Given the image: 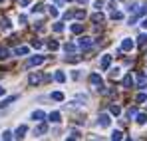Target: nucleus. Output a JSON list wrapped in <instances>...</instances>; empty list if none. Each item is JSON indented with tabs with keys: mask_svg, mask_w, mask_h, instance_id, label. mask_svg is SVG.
Returning a JSON list of instances; mask_svg holds the SVG:
<instances>
[{
	"mask_svg": "<svg viewBox=\"0 0 147 141\" xmlns=\"http://www.w3.org/2000/svg\"><path fill=\"white\" fill-rule=\"evenodd\" d=\"M72 80H80V70H72Z\"/></svg>",
	"mask_w": 147,
	"mask_h": 141,
	"instance_id": "obj_37",
	"label": "nucleus"
},
{
	"mask_svg": "<svg viewBox=\"0 0 147 141\" xmlns=\"http://www.w3.org/2000/svg\"><path fill=\"white\" fill-rule=\"evenodd\" d=\"M74 16L82 20V18H86V10H76V12H74Z\"/></svg>",
	"mask_w": 147,
	"mask_h": 141,
	"instance_id": "obj_30",
	"label": "nucleus"
},
{
	"mask_svg": "<svg viewBox=\"0 0 147 141\" xmlns=\"http://www.w3.org/2000/svg\"><path fill=\"white\" fill-rule=\"evenodd\" d=\"M40 82H42V74H38V72L36 74H30V78H28V84L30 86H38Z\"/></svg>",
	"mask_w": 147,
	"mask_h": 141,
	"instance_id": "obj_7",
	"label": "nucleus"
},
{
	"mask_svg": "<svg viewBox=\"0 0 147 141\" xmlns=\"http://www.w3.org/2000/svg\"><path fill=\"white\" fill-rule=\"evenodd\" d=\"M42 10H44V6H42V4H36V6L32 8V12H34V14H36V12H42Z\"/></svg>",
	"mask_w": 147,
	"mask_h": 141,
	"instance_id": "obj_34",
	"label": "nucleus"
},
{
	"mask_svg": "<svg viewBox=\"0 0 147 141\" xmlns=\"http://www.w3.org/2000/svg\"><path fill=\"white\" fill-rule=\"evenodd\" d=\"M30 117L34 119V121H44V119H46V113H44L42 109H36V111H32Z\"/></svg>",
	"mask_w": 147,
	"mask_h": 141,
	"instance_id": "obj_8",
	"label": "nucleus"
},
{
	"mask_svg": "<svg viewBox=\"0 0 147 141\" xmlns=\"http://www.w3.org/2000/svg\"><path fill=\"white\" fill-rule=\"evenodd\" d=\"M135 48V42L131 40V38H123V42H121V52H131Z\"/></svg>",
	"mask_w": 147,
	"mask_h": 141,
	"instance_id": "obj_5",
	"label": "nucleus"
},
{
	"mask_svg": "<svg viewBox=\"0 0 147 141\" xmlns=\"http://www.w3.org/2000/svg\"><path fill=\"white\" fill-rule=\"evenodd\" d=\"M54 4H58V6H62V4H64V0H54Z\"/></svg>",
	"mask_w": 147,
	"mask_h": 141,
	"instance_id": "obj_44",
	"label": "nucleus"
},
{
	"mask_svg": "<svg viewBox=\"0 0 147 141\" xmlns=\"http://www.w3.org/2000/svg\"><path fill=\"white\" fill-rule=\"evenodd\" d=\"M111 60H113V56H111V54H103V56H101V62H99V68H101V72H107V70H109Z\"/></svg>",
	"mask_w": 147,
	"mask_h": 141,
	"instance_id": "obj_2",
	"label": "nucleus"
},
{
	"mask_svg": "<svg viewBox=\"0 0 147 141\" xmlns=\"http://www.w3.org/2000/svg\"><path fill=\"white\" fill-rule=\"evenodd\" d=\"M78 2H82V4H84V2H86V0H78Z\"/></svg>",
	"mask_w": 147,
	"mask_h": 141,
	"instance_id": "obj_46",
	"label": "nucleus"
},
{
	"mask_svg": "<svg viewBox=\"0 0 147 141\" xmlns=\"http://www.w3.org/2000/svg\"><path fill=\"white\" fill-rule=\"evenodd\" d=\"M52 28H54V32H64V24L62 22H56Z\"/></svg>",
	"mask_w": 147,
	"mask_h": 141,
	"instance_id": "obj_29",
	"label": "nucleus"
},
{
	"mask_svg": "<svg viewBox=\"0 0 147 141\" xmlns=\"http://www.w3.org/2000/svg\"><path fill=\"white\" fill-rule=\"evenodd\" d=\"M133 84H135L133 76H131V74H127V76L123 78V88H127V90H129V88H133Z\"/></svg>",
	"mask_w": 147,
	"mask_h": 141,
	"instance_id": "obj_10",
	"label": "nucleus"
},
{
	"mask_svg": "<svg viewBox=\"0 0 147 141\" xmlns=\"http://www.w3.org/2000/svg\"><path fill=\"white\" fill-rule=\"evenodd\" d=\"M4 94H6V90H4V88L0 86V95H4Z\"/></svg>",
	"mask_w": 147,
	"mask_h": 141,
	"instance_id": "obj_45",
	"label": "nucleus"
},
{
	"mask_svg": "<svg viewBox=\"0 0 147 141\" xmlns=\"http://www.w3.org/2000/svg\"><path fill=\"white\" fill-rule=\"evenodd\" d=\"M48 48H50V50H58V48H60V44H58L56 40H50V42H48Z\"/></svg>",
	"mask_w": 147,
	"mask_h": 141,
	"instance_id": "obj_31",
	"label": "nucleus"
},
{
	"mask_svg": "<svg viewBox=\"0 0 147 141\" xmlns=\"http://www.w3.org/2000/svg\"><path fill=\"white\" fill-rule=\"evenodd\" d=\"M40 64H44V56H32L26 62V68H34V66H40Z\"/></svg>",
	"mask_w": 147,
	"mask_h": 141,
	"instance_id": "obj_4",
	"label": "nucleus"
},
{
	"mask_svg": "<svg viewBox=\"0 0 147 141\" xmlns=\"http://www.w3.org/2000/svg\"><path fill=\"white\" fill-rule=\"evenodd\" d=\"M70 30H72L74 34H82V32H84V24H72Z\"/></svg>",
	"mask_w": 147,
	"mask_h": 141,
	"instance_id": "obj_19",
	"label": "nucleus"
},
{
	"mask_svg": "<svg viewBox=\"0 0 147 141\" xmlns=\"http://www.w3.org/2000/svg\"><path fill=\"white\" fill-rule=\"evenodd\" d=\"M18 99V95H10V97H6V99H2V103H0V107H6V105H10L12 101H16Z\"/></svg>",
	"mask_w": 147,
	"mask_h": 141,
	"instance_id": "obj_17",
	"label": "nucleus"
},
{
	"mask_svg": "<svg viewBox=\"0 0 147 141\" xmlns=\"http://www.w3.org/2000/svg\"><path fill=\"white\" fill-rule=\"evenodd\" d=\"M20 4H22V6H28V4H30V0H20Z\"/></svg>",
	"mask_w": 147,
	"mask_h": 141,
	"instance_id": "obj_43",
	"label": "nucleus"
},
{
	"mask_svg": "<svg viewBox=\"0 0 147 141\" xmlns=\"http://www.w3.org/2000/svg\"><path fill=\"white\" fill-rule=\"evenodd\" d=\"M32 46H34V48H42V42H40V40H34Z\"/></svg>",
	"mask_w": 147,
	"mask_h": 141,
	"instance_id": "obj_40",
	"label": "nucleus"
},
{
	"mask_svg": "<svg viewBox=\"0 0 147 141\" xmlns=\"http://www.w3.org/2000/svg\"><path fill=\"white\" fill-rule=\"evenodd\" d=\"M92 44H94V40H92L90 36H82V38L78 40V46L82 48V50H88V48H92Z\"/></svg>",
	"mask_w": 147,
	"mask_h": 141,
	"instance_id": "obj_3",
	"label": "nucleus"
},
{
	"mask_svg": "<svg viewBox=\"0 0 147 141\" xmlns=\"http://www.w3.org/2000/svg\"><path fill=\"white\" fill-rule=\"evenodd\" d=\"M48 119L52 121V123H60V121H62V115H60V111H52V113L48 115Z\"/></svg>",
	"mask_w": 147,
	"mask_h": 141,
	"instance_id": "obj_12",
	"label": "nucleus"
},
{
	"mask_svg": "<svg viewBox=\"0 0 147 141\" xmlns=\"http://www.w3.org/2000/svg\"><path fill=\"white\" fill-rule=\"evenodd\" d=\"M54 80H56V82H58V84H64V82H66V74H64V72H56V74H54Z\"/></svg>",
	"mask_w": 147,
	"mask_h": 141,
	"instance_id": "obj_13",
	"label": "nucleus"
},
{
	"mask_svg": "<svg viewBox=\"0 0 147 141\" xmlns=\"http://www.w3.org/2000/svg\"><path fill=\"white\" fill-rule=\"evenodd\" d=\"M90 82H92V86L98 90V92H101V94H105V88H103V80H101V76L99 74H92L90 76Z\"/></svg>",
	"mask_w": 147,
	"mask_h": 141,
	"instance_id": "obj_1",
	"label": "nucleus"
},
{
	"mask_svg": "<svg viewBox=\"0 0 147 141\" xmlns=\"http://www.w3.org/2000/svg\"><path fill=\"white\" fill-rule=\"evenodd\" d=\"M48 12H50V16H52V18H58V16H60V12H58V8H56V6H48Z\"/></svg>",
	"mask_w": 147,
	"mask_h": 141,
	"instance_id": "obj_23",
	"label": "nucleus"
},
{
	"mask_svg": "<svg viewBox=\"0 0 147 141\" xmlns=\"http://www.w3.org/2000/svg\"><path fill=\"white\" fill-rule=\"evenodd\" d=\"M6 58H10V50L8 48H0V60H6Z\"/></svg>",
	"mask_w": 147,
	"mask_h": 141,
	"instance_id": "obj_22",
	"label": "nucleus"
},
{
	"mask_svg": "<svg viewBox=\"0 0 147 141\" xmlns=\"http://www.w3.org/2000/svg\"><path fill=\"white\" fill-rule=\"evenodd\" d=\"M135 121H137L139 125H145L147 123V113H137V115H135Z\"/></svg>",
	"mask_w": 147,
	"mask_h": 141,
	"instance_id": "obj_18",
	"label": "nucleus"
},
{
	"mask_svg": "<svg viewBox=\"0 0 147 141\" xmlns=\"http://www.w3.org/2000/svg\"><path fill=\"white\" fill-rule=\"evenodd\" d=\"M121 137H123V133H121V131H117V129H115V131L111 133V139H113V141H119Z\"/></svg>",
	"mask_w": 147,
	"mask_h": 141,
	"instance_id": "obj_28",
	"label": "nucleus"
},
{
	"mask_svg": "<svg viewBox=\"0 0 147 141\" xmlns=\"http://www.w3.org/2000/svg\"><path fill=\"white\" fill-rule=\"evenodd\" d=\"M119 68H111V70H109V76H111V78H117V76H119Z\"/></svg>",
	"mask_w": 147,
	"mask_h": 141,
	"instance_id": "obj_33",
	"label": "nucleus"
},
{
	"mask_svg": "<svg viewBox=\"0 0 147 141\" xmlns=\"http://www.w3.org/2000/svg\"><path fill=\"white\" fill-rule=\"evenodd\" d=\"M18 22H20V24H26V16H24V14H22V16L18 18Z\"/></svg>",
	"mask_w": 147,
	"mask_h": 141,
	"instance_id": "obj_41",
	"label": "nucleus"
},
{
	"mask_svg": "<svg viewBox=\"0 0 147 141\" xmlns=\"http://www.w3.org/2000/svg\"><path fill=\"white\" fill-rule=\"evenodd\" d=\"M125 115H127V117H129V119H131V117H135V115H137V107H129Z\"/></svg>",
	"mask_w": 147,
	"mask_h": 141,
	"instance_id": "obj_27",
	"label": "nucleus"
},
{
	"mask_svg": "<svg viewBox=\"0 0 147 141\" xmlns=\"http://www.w3.org/2000/svg\"><path fill=\"white\" fill-rule=\"evenodd\" d=\"M0 2H2V0H0Z\"/></svg>",
	"mask_w": 147,
	"mask_h": 141,
	"instance_id": "obj_48",
	"label": "nucleus"
},
{
	"mask_svg": "<svg viewBox=\"0 0 147 141\" xmlns=\"http://www.w3.org/2000/svg\"><path fill=\"white\" fill-rule=\"evenodd\" d=\"M46 131H48V125H46V123H42V121H40V125H38V127H36V129H34V135H38V137H40V135H44V133H46Z\"/></svg>",
	"mask_w": 147,
	"mask_h": 141,
	"instance_id": "obj_11",
	"label": "nucleus"
},
{
	"mask_svg": "<svg viewBox=\"0 0 147 141\" xmlns=\"http://www.w3.org/2000/svg\"><path fill=\"white\" fill-rule=\"evenodd\" d=\"M70 139H80V131H72L70 133Z\"/></svg>",
	"mask_w": 147,
	"mask_h": 141,
	"instance_id": "obj_38",
	"label": "nucleus"
},
{
	"mask_svg": "<svg viewBox=\"0 0 147 141\" xmlns=\"http://www.w3.org/2000/svg\"><path fill=\"white\" fill-rule=\"evenodd\" d=\"M145 84H147V78H145V74L141 72V74L137 76V88H145Z\"/></svg>",
	"mask_w": 147,
	"mask_h": 141,
	"instance_id": "obj_15",
	"label": "nucleus"
},
{
	"mask_svg": "<svg viewBox=\"0 0 147 141\" xmlns=\"http://www.w3.org/2000/svg\"><path fill=\"white\" fill-rule=\"evenodd\" d=\"M121 18H123V14H121V12H115V10L111 12V20H121Z\"/></svg>",
	"mask_w": 147,
	"mask_h": 141,
	"instance_id": "obj_32",
	"label": "nucleus"
},
{
	"mask_svg": "<svg viewBox=\"0 0 147 141\" xmlns=\"http://www.w3.org/2000/svg\"><path fill=\"white\" fill-rule=\"evenodd\" d=\"M64 52H66V54H74V52H76V46H74V44H64Z\"/></svg>",
	"mask_w": 147,
	"mask_h": 141,
	"instance_id": "obj_26",
	"label": "nucleus"
},
{
	"mask_svg": "<svg viewBox=\"0 0 147 141\" xmlns=\"http://www.w3.org/2000/svg\"><path fill=\"white\" fill-rule=\"evenodd\" d=\"M10 28H12L10 20H6V18H4V20H0V30H2V32H8Z\"/></svg>",
	"mask_w": 147,
	"mask_h": 141,
	"instance_id": "obj_16",
	"label": "nucleus"
},
{
	"mask_svg": "<svg viewBox=\"0 0 147 141\" xmlns=\"http://www.w3.org/2000/svg\"><path fill=\"white\" fill-rule=\"evenodd\" d=\"M26 131H28V127H26V125H18V129L14 131V137H16V139H22V137L26 135Z\"/></svg>",
	"mask_w": 147,
	"mask_h": 141,
	"instance_id": "obj_9",
	"label": "nucleus"
},
{
	"mask_svg": "<svg viewBox=\"0 0 147 141\" xmlns=\"http://www.w3.org/2000/svg\"><path fill=\"white\" fill-rule=\"evenodd\" d=\"M52 99L54 101H64V94L62 92H52Z\"/></svg>",
	"mask_w": 147,
	"mask_h": 141,
	"instance_id": "obj_21",
	"label": "nucleus"
},
{
	"mask_svg": "<svg viewBox=\"0 0 147 141\" xmlns=\"http://www.w3.org/2000/svg\"><path fill=\"white\" fill-rule=\"evenodd\" d=\"M92 20H94L96 24H99V22H103V20H105V16H103L101 12H96V14L92 16Z\"/></svg>",
	"mask_w": 147,
	"mask_h": 141,
	"instance_id": "obj_20",
	"label": "nucleus"
},
{
	"mask_svg": "<svg viewBox=\"0 0 147 141\" xmlns=\"http://www.w3.org/2000/svg\"><path fill=\"white\" fill-rule=\"evenodd\" d=\"M98 123L101 127H109V123H111V117L107 115V113H99L98 115Z\"/></svg>",
	"mask_w": 147,
	"mask_h": 141,
	"instance_id": "obj_6",
	"label": "nucleus"
},
{
	"mask_svg": "<svg viewBox=\"0 0 147 141\" xmlns=\"http://www.w3.org/2000/svg\"><path fill=\"white\" fill-rule=\"evenodd\" d=\"M109 113H111V115H119V113H121V107H119V105H111V107H109Z\"/></svg>",
	"mask_w": 147,
	"mask_h": 141,
	"instance_id": "obj_25",
	"label": "nucleus"
},
{
	"mask_svg": "<svg viewBox=\"0 0 147 141\" xmlns=\"http://www.w3.org/2000/svg\"><path fill=\"white\" fill-rule=\"evenodd\" d=\"M137 101H139V103L147 101V94H139V95H137Z\"/></svg>",
	"mask_w": 147,
	"mask_h": 141,
	"instance_id": "obj_35",
	"label": "nucleus"
},
{
	"mask_svg": "<svg viewBox=\"0 0 147 141\" xmlns=\"http://www.w3.org/2000/svg\"><path fill=\"white\" fill-rule=\"evenodd\" d=\"M14 54H16V56H26V54H30V48L28 46H20V48L14 50Z\"/></svg>",
	"mask_w": 147,
	"mask_h": 141,
	"instance_id": "obj_14",
	"label": "nucleus"
},
{
	"mask_svg": "<svg viewBox=\"0 0 147 141\" xmlns=\"http://www.w3.org/2000/svg\"><path fill=\"white\" fill-rule=\"evenodd\" d=\"M12 137H14V135H12L10 131H4V133H2V139H12Z\"/></svg>",
	"mask_w": 147,
	"mask_h": 141,
	"instance_id": "obj_36",
	"label": "nucleus"
},
{
	"mask_svg": "<svg viewBox=\"0 0 147 141\" xmlns=\"http://www.w3.org/2000/svg\"><path fill=\"white\" fill-rule=\"evenodd\" d=\"M64 2H72V0H64Z\"/></svg>",
	"mask_w": 147,
	"mask_h": 141,
	"instance_id": "obj_47",
	"label": "nucleus"
},
{
	"mask_svg": "<svg viewBox=\"0 0 147 141\" xmlns=\"http://www.w3.org/2000/svg\"><path fill=\"white\" fill-rule=\"evenodd\" d=\"M94 6H96L98 10H101V8H103V2H101V0H96V2H94Z\"/></svg>",
	"mask_w": 147,
	"mask_h": 141,
	"instance_id": "obj_39",
	"label": "nucleus"
},
{
	"mask_svg": "<svg viewBox=\"0 0 147 141\" xmlns=\"http://www.w3.org/2000/svg\"><path fill=\"white\" fill-rule=\"evenodd\" d=\"M145 44H147V36H145V34H141V36L137 38V46H139V48H143Z\"/></svg>",
	"mask_w": 147,
	"mask_h": 141,
	"instance_id": "obj_24",
	"label": "nucleus"
},
{
	"mask_svg": "<svg viewBox=\"0 0 147 141\" xmlns=\"http://www.w3.org/2000/svg\"><path fill=\"white\" fill-rule=\"evenodd\" d=\"M141 26H143V28L147 30V18H143V20H141Z\"/></svg>",
	"mask_w": 147,
	"mask_h": 141,
	"instance_id": "obj_42",
	"label": "nucleus"
}]
</instances>
